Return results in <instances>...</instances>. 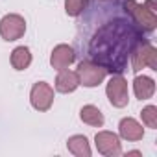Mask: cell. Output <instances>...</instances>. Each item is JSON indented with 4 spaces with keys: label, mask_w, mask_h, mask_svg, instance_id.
I'll return each instance as SVG.
<instances>
[{
    "label": "cell",
    "mask_w": 157,
    "mask_h": 157,
    "mask_svg": "<svg viewBox=\"0 0 157 157\" xmlns=\"http://www.w3.org/2000/svg\"><path fill=\"white\" fill-rule=\"evenodd\" d=\"M30 104L39 113L48 111L54 104V87L46 82H37L30 91Z\"/></svg>",
    "instance_id": "cell-7"
},
{
    "label": "cell",
    "mask_w": 157,
    "mask_h": 157,
    "mask_svg": "<svg viewBox=\"0 0 157 157\" xmlns=\"http://www.w3.org/2000/svg\"><path fill=\"white\" fill-rule=\"evenodd\" d=\"M118 135L124 139V140H129V142H137L144 137V128L142 124H139L135 118L131 117H124L120 122H118Z\"/></svg>",
    "instance_id": "cell-10"
},
{
    "label": "cell",
    "mask_w": 157,
    "mask_h": 157,
    "mask_svg": "<svg viewBox=\"0 0 157 157\" xmlns=\"http://www.w3.org/2000/svg\"><path fill=\"white\" fill-rule=\"evenodd\" d=\"M122 8H105L107 13L98 15L100 26L96 24L85 44L87 59L98 63L111 74H122L126 70L133 48L142 41V30Z\"/></svg>",
    "instance_id": "cell-1"
},
{
    "label": "cell",
    "mask_w": 157,
    "mask_h": 157,
    "mask_svg": "<svg viewBox=\"0 0 157 157\" xmlns=\"http://www.w3.org/2000/svg\"><path fill=\"white\" fill-rule=\"evenodd\" d=\"M129 61H131V70L133 72H139L146 67H150L151 70H157V50L151 43L142 39L133 48V52L129 56Z\"/></svg>",
    "instance_id": "cell-2"
},
{
    "label": "cell",
    "mask_w": 157,
    "mask_h": 157,
    "mask_svg": "<svg viewBox=\"0 0 157 157\" xmlns=\"http://www.w3.org/2000/svg\"><path fill=\"white\" fill-rule=\"evenodd\" d=\"M94 144H96V150L105 157H117L122 153L120 137L113 131H98L94 137Z\"/></svg>",
    "instance_id": "cell-8"
},
{
    "label": "cell",
    "mask_w": 157,
    "mask_h": 157,
    "mask_svg": "<svg viewBox=\"0 0 157 157\" xmlns=\"http://www.w3.org/2000/svg\"><path fill=\"white\" fill-rule=\"evenodd\" d=\"M126 155H142V153H140V151H139V150H133V151H128V153H126Z\"/></svg>",
    "instance_id": "cell-19"
},
{
    "label": "cell",
    "mask_w": 157,
    "mask_h": 157,
    "mask_svg": "<svg viewBox=\"0 0 157 157\" xmlns=\"http://www.w3.org/2000/svg\"><path fill=\"white\" fill-rule=\"evenodd\" d=\"M105 94H107V100L113 107H118V109L126 107L129 102V91H128L126 78H122L120 74H115L105 87Z\"/></svg>",
    "instance_id": "cell-6"
},
{
    "label": "cell",
    "mask_w": 157,
    "mask_h": 157,
    "mask_svg": "<svg viewBox=\"0 0 157 157\" xmlns=\"http://www.w3.org/2000/svg\"><path fill=\"white\" fill-rule=\"evenodd\" d=\"M140 118H142V122H144L148 128L155 129V128H157V107H155V105H146V107L140 111Z\"/></svg>",
    "instance_id": "cell-17"
},
{
    "label": "cell",
    "mask_w": 157,
    "mask_h": 157,
    "mask_svg": "<svg viewBox=\"0 0 157 157\" xmlns=\"http://www.w3.org/2000/svg\"><path fill=\"white\" fill-rule=\"evenodd\" d=\"M144 6H146L150 11H153V13H155V10H157V6H155V2H153V0H146V2H144Z\"/></svg>",
    "instance_id": "cell-18"
},
{
    "label": "cell",
    "mask_w": 157,
    "mask_h": 157,
    "mask_svg": "<svg viewBox=\"0 0 157 157\" xmlns=\"http://www.w3.org/2000/svg\"><path fill=\"white\" fill-rule=\"evenodd\" d=\"M89 6V0H65V11L68 17H80Z\"/></svg>",
    "instance_id": "cell-16"
},
{
    "label": "cell",
    "mask_w": 157,
    "mask_h": 157,
    "mask_svg": "<svg viewBox=\"0 0 157 157\" xmlns=\"http://www.w3.org/2000/svg\"><path fill=\"white\" fill-rule=\"evenodd\" d=\"M67 148L76 157H91V144L85 135H72L67 140Z\"/></svg>",
    "instance_id": "cell-13"
},
{
    "label": "cell",
    "mask_w": 157,
    "mask_h": 157,
    "mask_svg": "<svg viewBox=\"0 0 157 157\" xmlns=\"http://www.w3.org/2000/svg\"><path fill=\"white\" fill-rule=\"evenodd\" d=\"M100 2H111V0H100Z\"/></svg>",
    "instance_id": "cell-20"
},
{
    "label": "cell",
    "mask_w": 157,
    "mask_h": 157,
    "mask_svg": "<svg viewBox=\"0 0 157 157\" xmlns=\"http://www.w3.org/2000/svg\"><path fill=\"white\" fill-rule=\"evenodd\" d=\"M124 10L129 13V17L135 21V24L142 32H153L157 26V17L153 11H150L144 4H139L135 0H124Z\"/></svg>",
    "instance_id": "cell-4"
},
{
    "label": "cell",
    "mask_w": 157,
    "mask_h": 157,
    "mask_svg": "<svg viewBox=\"0 0 157 157\" xmlns=\"http://www.w3.org/2000/svg\"><path fill=\"white\" fill-rule=\"evenodd\" d=\"M10 61H11V67L15 70H26L32 65V52H30V48L28 46H17V48H13Z\"/></svg>",
    "instance_id": "cell-15"
},
{
    "label": "cell",
    "mask_w": 157,
    "mask_h": 157,
    "mask_svg": "<svg viewBox=\"0 0 157 157\" xmlns=\"http://www.w3.org/2000/svg\"><path fill=\"white\" fill-rule=\"evenodd\" d=\"M133 93L139 100H150L155 93V82L150 76H135L133 80Z\"/></svg>",
    "instance_id": "cell-12"
},
{
    "label": "cell",
    "mask_w": 157,
    "mask_h": 157,
    "mask_svg": "<svg viewBox=\"0 0 157 157\" xmlns=\"http://www.w3.org/2000/svg\"><path fill=\"white\" fill-rule=\"evenodd\" d=\"M78 80H80V85L83 87H98L107 76V70L104 67H100L98 63L94 61H89V59H82L78 63Z\"/></svg>",
    "instance_id": "cell-3"
},
{
    "label": "cell",
    "mask_w": 157,
    "mask_h": 157,
    "mask_svg": "<svg viewBox=\"0 0 157 157\" xmlns=\"http://www.w3.org/2000/svg\"><path fill=\"white\" fill-rule=\"evenodd\" d=\"M80 118H82V122H83V124L93 126V128H102V126H104V122H105V118H104L102 111H100L96 105H93V104H89V105H83V107H82V111H80Z\"/></svg>",
    "instance_id": "cell-14"
},
{
    "label": "cell",
    "mask_w": 157,
    "mask_h": 157,
    "mask_svg": "<svg viewBox=\"0 0 157 157\" xmlns=\"http://www.w3.org/2000/svg\"><path fill=\"white\" fill-rule=\"evenodd\" d=\"M26 33V21L19 13H8L0 19V37L11 43Z\"/></svg>",
    "instance_id": "cell-5"
},
{
    "label": "cell",
    "mask_w": 157,
    "mask_h": 157,
    "mask_svg": "<svg viewBox=\"0 0 157 157\" xmlns=\"http://www.w3.org/2000/svg\"><path fill=\"white\" fill-rule=\"evenodd\" d=\"M76 61V50L68 44H57L54 46L50 54V65L56 70H65Z\"/></svg>",
    "instance_id": "cell-9"
},
{
    "label": "cell",
    "mask_w": 157,
    "mask_h": 157,
    "mask_svg": "<svg viewBox=\"0 0 157 157\" xmlns=\"http://www.w3.org/2000/svg\"><path fill=\"white\" fill-rule=\"evenodd\" d=\"M56 91L57 93H63V94H68V93H74L78 87H80V80H78V74L76 70H59L57 78H56V83H54Z\"/></svg>",
    "instance_id": "cell-11"
}]
</instances>
